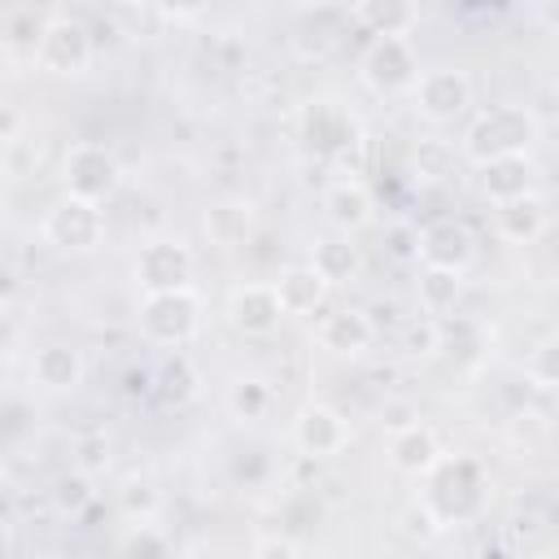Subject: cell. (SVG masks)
<instances>
[{
    "instance_id": "cell-7",
    "label": "cell",
    "mask_w": 559,
    "mask_h": 559,
    "mask_svg": "<svg viewBox=\"0 0 559 559\" xmlns=\"http://www.w3.org/2000/svg\"><path fill=\"white\" fill-rule=\"evenodd\" d=\"M118 188V162L100 144H74L66 153V192L83 201H105Z\"/></svg>"
},
{
    "instance_id": "cell-13",
    "label": "cell",
    "mask_w": 559,
    "mask_h": 559,
    "mask_svg": "<svg viewBox=\"0 0 559 559\" xmlns=\"http://www.w3.org/2000/svg\"><path fill=\"white\" fill-rule=\"evenodd\" d=\"M271 284H275L280 306H284L288 314H310V310H319L323 297H328V288H332L310 262H301V266H284Z\"/></svg>"
},
{
    "instance_id": "cell-8",
    "label": "cell",
    "mask_w": 559,
    "mask_h": 559,
    "mask_svg": "<svg viewBox=\"0 0 559 559\" xmlns=\"http://www.w3.org/2000/svg\"><path fill=\"white\" fill-rule=\"evenodd\" d=\"M415 258H424L432 271L463 275V266L476 258V240L459 218H437L415 236Z\"/></svg>"
},
{
    "instance_id": "cell-22",
    "label": "cell",
    "mask_w": 559,
    "mask_h": 559,
    "mask_svg": "<svg viewBox=\"0 0 559 559\" xmlns=\"http://www.w3.org/2000/svg\"><path fill=\"white\" fill-rule=\"evenodd\" d=\"M354 17H358L362 26H371L376 39H389V35H406V31L415 26L419 9H415V4H358Z\"/></svg>"
},
{
    "instance_id": "cell-1",
    "label": "cell",
    "mask_w": 559,
    "mask_h": 559,
    "mask_svg": "<svg viewBox=\"0 0 559 559\" xmlns=\"http://www.w3.org/2000/svg\"><path fill=\"white\" fill-rule=\"evenodd\" d=\"M533 135H537V122H533L528 109H520V105H493V109H485L472 122L463 148H467V157H476L480 166H489V162H502V157H524V148H528Z\"/></svg>"
},
{
    "instance_id": "cell-26",
    "label": "cell",
    "mask_w": 559,
    "mask_h": 559,
    "mask_svg": "<svg viewBox=\"0 0 559 559\" xmlns=\"http://www.w3.org/2000/svg\"><path fill=\"white\" fill-rule=\"evenodd\" d=\"M87 498H92V489H87L83 476H66V480L57 485V502H61V507H79V502H87Z\"/></svg>"
},
{
    "instance_id": "cell-4",
    "label": "cell",
    "mask_w": 559,
    "mask_h": 559,
    "mask_svg": "<svg viewBox=\"0 0 559 559\" xmlns=\"http://www.w3.org/2000/svg\"><path fill=\"white\" fill-rule=\"evenodd\" d=\"M105 231V214L96 201H83V197H61L48 214H44V240L52 249H66V253H83L100 240Z\"/></svg>"
},
{
    "instance_id": "cell-6",
    "label": "cell",
    "mask_w": 559,
    "mask_h": 559,
    "mask_svg": "<svg viewBox=\"0 0 559 559\" xmlns=\"http://www.w3.org/2000/svg\"><path fill=\"white\" fill-rule=\"evenodd\" d=\"M411 96H415V109L428 122H454L472 105V83H467L463 70L441 66V70H424L419 83L411 87Z\"/></svg>"
},
{
    "instance_id": "cell-5",
    "label": "cell",
    "mask_w": 559,
    "mask_h": 559,
    "mask_svg": "<svg viewBox=\"0 0 559 559\" xmlns=\"http://www.w3.org/2000/svg\"><path fill=\"white\" fill-rule=\"evenodd\" d=\"M35 61L48 74H83L87 61H92V35H87V26L79 17H70V13H52Z\"/></svg>"
},
{
    "instance_id": "cell-9",
    "label": "cell",
    "mask_w": 559,
    "mask_h": 559,
    "mask_svg": "<svg viewBox=\"0 0 559 559\" xmlns=\"http://www.w3.org/2000/svg\"><path fill=\"white\" fill-rule=\"evenodd\" d=\"M135 280L144 293H175L192 280V253L175 240H153L135 258Z\"/></svg>"
},
{
    "instance_id": "cell-15",
    "label": "cell",
    "mask_w": 559,
    "mask_h": 559,
    "mask_svg": "<svg viewBox=\"0 0 559 559\" xmlns=\"http://www.w3.org/2000/svg\"><path fill=\"white\" fill-rule=\"evenodd\" d=\"M31 380L44 384V389H52V393L74 389V384L83 380V358H79V349H70V345H44V349L31 358Z\"/></svg>"
},
{
    "instance_id": "cell-10",
    "label": "cell",
    "mask_w": 559,
    "mask_h": 559,
    "mask_svg": "<svg viewBox=\"0 0 559 559\" xmlns=\"http://www.w3.org/2000/svg\"><path fill=\"white\" fill-rule=\"evenodd\" d=\"M284 314H288V310L280 306L275 284H240V288L231 293V301H227V319H231V328H240V332H249V336L275 332Z\"/></svg>"
},
{
    "instance_id": "cell-3",
    "label": "cell",
    "mask_w": 559,
    "mask_h": 559,
    "mask_svg": "<svg viewBox=\"0 0 559 559\" xmlns=\"http://www.w3.org/2000/svg\"><path fill=\"white\" fill-rule=\"evenodd\" d=\"M419 57L411 48L406 35H389V39H371V48L362 52V83L371 92H411L419 83Z\"/></svg>"
},
{
    "instance_id": "cell-20",
    "label": "cell",
    "mask_w": 559,
    "mask_h": 559,
    "mask_svg": "<svg viewBox=\"0 0 559 559\" xmlns=\"http://www.w3.org/2000/svg\"><path fill=\"white\" fill-rule=\"evenodd\" d=\"M310 266H314L328 284H345V280H354V275H358L362 253H358V245H349V236H332V240L314 245Z\"/></svg>"
},
{
    "instance_id": "cell-23",
    "label": "cell",
    "mask_w": 559,
    "mask_h": 559,
    "mask_svg": "<svg viewBox=\"0 0 559 559\" xmlns=\"http://www.w3.org/2000/svg\"><path fill=\"white\" fill-rule=\"evenodd\" d=\"M419 297H424V306H428L432 314L450 310L454 297H459V275H454V271H432V266H428V275L419 280Z\"/></svg>"
},
{
    "instance_id": "cell-11",
    "label": "cell",
    "mask_w": 559,
    "mask_h": 559,
    "mask_svg": "<svg viewBox=\"0 0 559 559\" xmlns=\"http://www.w3.org/2000/svg\"><path fill=\"white\" fill-rule=\"evenodd\" d=\"M52 13L35 9V4H9L0 13V35H4V57H39L44 31H48Z\"/></svg>"
},
{
    "instance_id": "cell-19",
    "label": "cell",
    "mask_w": 559,
    "mask_h": 559,
    "mask_svg": "<svg viewBox=\"0 0 559 559\" xmlns=\"http://www.w3.org/2000/svg\"><path fill=\"white\" fill-rule=\"evenodd\" d=\"M249 227H253L249 201H218V205L205 210V231H210V240L223 245V249L240 245V240L249 236Z\"/></svg>"
},
{
    "instance_id": "cell-16",
    "label": "cell",
    "mask_w": 559,
    "mask_h": 559,
    "mask_svg": "<svg viewBox=\"0 0 559 559\" xmlns=\"http://www.w3.org/2000/svg\"><path fill=\"white\" fill-rule=\"evenodd\" d=\"M493 223H498V231L507 236V240H515V245H524V240H533V236H542V227H546V205L528 192V197H515V201H502L498 210H493Z\"/></svg>"
},
{
    "instance_id": "cell-12",
    "label": "cell",
    "mask_w": 559,
    "mask_h": 559,
    "mask_svg": "<svg viewBox=\"0 0 559 559\" xmlns=\"http://www.w3.org/2000/svg\"><path fill=\"white\" fill-rule=\"evenodd\" d=\"M293 437H297V445H301L306 454L323 459V454H336V450L349 441V428H345V419H341L332 406H306V411L297 415Z\"/></svg>"
},
{
    "instance_id": "cell-14",
    "label": "cell",
    "mask_w": 559,
    "mask_h": 559,
    "mask_svg": "<svg viewBox=\"0 0 559 559\" xmlns=\"http://www.w3.org/2000/svg\"><path fill=\"white\" fill-rule=\"evenodd\" d=\"M314 336H319V345L332 349V354H362V349L371 345L376 328H371V319H367L362 310H332V314L319 319Z\"/></svg>"
},
{
    "instance_id": "cell-2",
    "label": "cell",
    "mask_w": 559,
    "mask_h": 559,
    "mask_svg": "<svg viewBox=\"0 0 559 559\" xmlns=\"http://www.w3.org/2000/svg\"><path fill=\"white\" fill-rule=\"evenodd\" d=\"M197 319H201V301L192 288L144 293V301H140V328L157 345H183L197 332Z\"/></svg>"
},
{
    "instance_id": "cell-24",
    "label": "cell",
    "mask_w": 559,
    "mask_h": 559,
    "mask_svg": "<svg viewBox=\"0 0 559 559\" xmlns=\"http://www.w3.org/2000/svg\"><path fill=\"white\" fill-rule=\"evenodd\" d=\"M227 402H231V411H236L240 419H258V415L271 406V393H266L262 380H236Z\"/></svg>"
},
{
    "instance_id": "cell-27",
    "label": "cell",
    "mask_w": 559,
    "mask_h": 559,
    "mask_svg": "<svg viewBox=\"0 0 559 559\" xmlns=\"http://www.w3.org/2000/svg\"><path fill=\"white\" fill-rule=\"evenodd\" d=\"M253 559H297V546L288 537H266L253 546Z\"/></svg>"
},
{
    "instance_id": "cell-25",
    "label": "cell",
    "mask_w": 559,
    "mask_h": 559,
    "mask_svg": "<svg viewBox=\"0 0 559 559\" xmlns=\"http://www.w3.org/2000/svg\"><path fill=\"white\" fill-rule=\"evenodd\" d=\"M533 376H537L542 384L559 389V341H555V345H546V349L537 354V362H533Z\"/></svg>"
},
{
    "instance_id": "cell-18",
    "label": "cell",
    "mask_w": 559,
    "mask_h": 559,
    "mask_svg": "<svg viewBox=\"0 0 559 559\" xmlns=\"http://www.w3.org/2000/svg\"><path fill=\"white\" fill-rule=\"evenodd\" d=\"M323 205H328V218H332L341 231H354V227H362V223L371 218V192H367L358 179H345V183L328 188Z\"/></svg>"
},
{
    "instance_id": "cell-21",
    "label": "cell",
    "mask_w": 559,
    "mask_h": 559,
    "mask_svg": "<svg viewBox=\"0 0 559 559\" xmlns=\"http://www.w3.org/2000/svg\"><path fill=\"white\" fill-rule=\"evenodd\" d=\"M528 175H533L528 157H502V162H489V166H485L480 183H485V192L502 205V201L528 197Z\"/></svg>"
},
{
    "instance_id": "cell-17",
    "label": "cell",
    "mask_w": 559,
    "mask_h": 559,
    "mask_svg": "<svg viewBox=\"0 0 559 559\" xmlns=\"http://www.w3.org/2000/svg\"><path fill=\"white\" fill-rule=\"evenodd\" d=\"M393 463L402 467V472H432L437 463H441V450H437V437H432V428H424V424H411V428H402L397 437H393Z\"/></svg>"
}]
</instances>
